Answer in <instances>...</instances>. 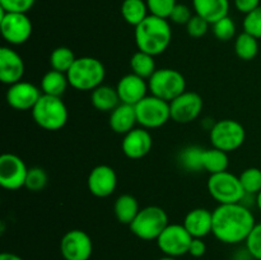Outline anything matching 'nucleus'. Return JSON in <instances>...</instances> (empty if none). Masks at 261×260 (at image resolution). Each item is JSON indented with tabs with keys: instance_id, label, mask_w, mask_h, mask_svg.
Masks as SVG:
<instances>
[{
	"instance_id": "nucleus-39",
	"label": "nucleus",
	"mask_w": 261,
	"mask_h": 260,
	"mask_svg": "<svg viewBox=\"0 0 261 260\" xmlns=\"http://www.w3.org/2000/svg\"><path fill=\"white\" fill-rule=\"evenodd\" d=\"M36 0H0V9L7 13H27Z\"/></svg>"
},
{
	"instance_id": "nucleus-41",
	"label": "nucleus",
	"mask_w": 261,
	"mask_h": 260,
	"mask_svg": "<svg viewBox=\"0 0 261 260\" xmlns=\"http://www.w3.org/2000/svg\"><path fill=\"white\" fill-rule=\"evenodd\" d=\"M234 7L245 15L260 7V0H234Z\"/></svg>"
},
{
	"instance_id": "nucleus-6",
	"label": "nucleus",
	"mask_w": 261,
	"mask_h": 260,
	"mask_svg": "<svg viewBox=\"0 0 261 260\" xmlns=\"http://www.w3.org/2000/svg\"><path fill=\"white\" fill-rule=\"evenodd\" d=\"M148 87L152 96L171 102L186 91V79L176 69H157L148 79Z\"/></svg>"
},
{
	"instance_id": "nucleus-28",
	"label": "nucleus",
	"mask_w": 261,
	"mask_h": 260,
	"mask_svg": "<svg viewBox=\"0 0 261 260\" xmlns=\"http://www.w3.org/2000/svg\"><path fill=\"white\" fill-rule=\"evenodd\" d=\"M130 68H132V73L143 79H149L157 70L154 56L139 50L130 59Z\"/></svg>"
},
{
	"instance_id": "nucleus-44",
	"label": "nucleus",
	"mask_w": 261,
	"mask_h": 260,
	"mask_svg": "<svg viewBox=\"0 0 261 260\" xmlns=\"http://www.w3.org/2000/svg\"><path fill=\"white\" fill-rule=\"evenodd\" d=\"M0 260H23L19 255L13 254V252H3L0 255Z\"/></svg>"
},
{
	"instance_id": "nucleus-13",
	"label": "nucleus",
	"mask_w": 261,
	"mask_h": 260,
	"mask_svg": "<svg viewBox=\"0 0 261 260\" xmlns=\"http://www.w3.org/2000/svg\"><path fill=\"white\" fill-rule=\"evenodd\" d=\"M60 252L65 260H89L93 252V242L82 229H70L60 241Z\"/></svg>"
},
{
	"instance_id": "nucleus-42",
	"label": "nucleus",
	"mask_w": 261,
	"mask_h": 260,
	"mask_svg": "<svg viewBox=\"0 0 261 260\" xmlns=\"http://www.w3.org/2000/svg\"><path fill=\"white\" fill-rule=\"evenodd\" d=\"M206 251V245L203 239H193L190 247H189V254L194 257H201Z\"/></svg>"
},
{
	"instance_id": "nucleus-27",
	"label": "nucleus",
	"mask_w": 261,
	"mask_h": 260,
	"mask_svg": "<svg viewBox=\"0 0 261 260\" xmlns=\"http://www.w3.org/2000/svg\"><path fill=\"white\" fill-rule=\"evenodd\" d=\"M148 5L144 0H124L121 4V15L125 22L137 27L148 17Z\"/></svg>"
},
{
	"instance_id": "nucleus-10",
	"label": "nucleus",
	"mask_w": 261,
	"mask_h": 260,
	"mask_svg": "<svg viewBox=\"0 0 261 260\" xmlns=\"http://www.w3.org/2000/svg\"><path fill=\"white\" fill-rule=\"evenodd\" d=\"M0 31L9 45H23L32 35V22L27 13H7L0 9Z\"/></svg>"
},
{
	"instance_id": "nucleus-2",
	"label": "nucleus",
	"mask_w": 261,
	"mask_h": 260,
	"mask_svg": "<svg viewBox=\"0 0 261 260\" xmlns=\"http://www.w3.org/2000/svg\"><path fill=\"white\" fill-rule=\"evenodd\" d=\"M134 36L138 50L157 56L170 46L172 30L167 19L149 14L135 27Z\"/></svg>"
},
{
	"instance_id": "nucleus-11",
	"label": "nucleus",
	"mask_w": 261,
	"mask_h": 260,
	"mask_svg": "<svg viewBox=\"0 0 261 260\" xmlns=\"http://www.w3.org/2000/svg\"><path fill=\"white\" fill-rule=\"evenodd\" d=\"M157 245L166 256L178 257L189 254L193 236L184 227V224H168L157 240Z\"/></svg>"
},
{
	"instance_id": "nucleus-21",
	"label": "nucleus",
	"mask_w": 261,
	"mask_h": 260,
	"mask_svg": "<svg viewBox=\"0 0 261 260\" xmlns=\"http://www.w3.org/2000/svg\"><path fill=\"white\" fill-rule=\"evenodd\" d=\"M110 127L117 134H127L138 124L135 106L127 103H120L110 112Z\"/></svg>"
},
{
	"instance_id": "nucleus-23",
	"label": "nucleus",
	"mask_w": 261,
	"mask_h": 260,
	"mask_svg": "<svg viewBox=\"0 0 261 260\" xmlns=\"http://www.w3.org/2000/svg\"><path fill=\"white\" fill-rule=\"evenodd\" d=\"M91 102L94 109L102 112H111L121 103L117 89L107 84H101L92 91Z\"/></svg>"
},
{
	"instance_id": "nucleus-3",
	"label": "nucleus",
	"mask_w": 261,
	"mask_h": 260,
	"mask_svg": "<svg viewBox=\"0 0 261 260\" xmlns=\"http://www.w3.org/2000/svg\"><path fill=\"white\" fill-rule=\"evenodd\" d=\"M66 75L69 84L76 91H93L103 84L106 69L98 59L83 56L76 58Z\"/></svg>"
},
{
	"instance_id": "nucleus-45",
	"label": "nucleus",
	"mask_w": 261,
	"mask_h": 260,
	"mask_svg": "<svg viewBox=\"0 0 261 260\" xmlns=\"http://www.w3.org/2000/svg\"><path fill=\"white\" fill-rule=\"evenodd\" d=\"M255 204H256L257 209L261 212V191L259 194H256V196H255Z\"/></svg>"
},
{
	"instance_id": "nucleus-12",
	"label": "nucleus",
	"mask_w": 261,
	"mask_h": 260,
	"mask_svg": "<svg viewBox=\"0 0 261 260\" xmlns=\"http://www.w3.org/2000/svg\"><path fill=\"white\" fill-rule=\"evenodd\" d=\"M28 167L24 161L13 153L0 155V185L7 190H18L24 188Z\"/></svg>"
},
{
	"instance_id": "nucleus-15",
	"label": "nucleus",
	"mask_w": 261,
	"mask_h": 260,
	"mask_svg": "<svg viewBox=\"0 0 261 260\" xmlns=\"http://www.w3.org/2000/svg\"><path fill=\"white\" fill-rule=\"evenodd\" d=\"M41 96H42L41 88L30 82L20 81L9 86L5 98L12 109L17 111H27L35 107Z\"/></svg>"
},
{
	"instance_id": "nucleus-32",
	"label": "nucleus",
	"mask_w": 261,
	"mask_h": 260,
	"mask_svg": "<svg viewBox=\"0 0 261 260\" xmlns=\"http://www.w3.org/2000/svg\"><path fill=\"white\" fill-rule=\"evenodd\" d=\"M245 193L256 195L261 191V170L256 167L246 168L239 176Z\"/></svg>"
},
{
	"instance_id": "nucleus-38",
	"label": "nucleus",
	"mask_w": 261,
	"mask_h": 260,
	"mask_svg": "<svg viewBox=\"0 0 261 260\" xmlns=\"http://www.w3.org/2000/svg\"><path fill=\"white\" fill-rule=\"evenodd\" d=\"M245 246L255 260H261V223L255 224L254 229L245 241Z\"/></svg>"
},
{
	"instance_id": "nucleus-19",
	"label": "nucleus",
	"mask_w": 261,
	"mask_h": 260,
	"mask_svg": "<svg viewBox=\"0 0 261 260\" xmlns=\"http://www.w3.org/2000/svg\"><path fill=\"white\" fill-rule=\"evenodd\" d=\"M117 93H119L121 103L135 105L142 101L144 97L148 96V82L140 76L135 75L134 73L126 74L117 82Z\"/></svg>"
},
{
	"instance_id": "nucleus-5",
	"label": "nucleus",
	"mask_w": 261,
	"mask_h": 260,
	"mask_svg": "<svg viewBox=\"0 0 261 260\" xmlns=\"http://www.w3.org/2000/svg\"><path fill=\"white\" fill-rule=\"evenodd\" d=\"M168 224V216L165 209L157 205H148L140 209L129 227L138 239L152 241L160 237Z\"/></svg>"
},
{
	"instance_id": "nucleus-17",
	"label": "nucleus",
	"mask_w": 261,
	"mask_h": 260,
	"mask_svg": "<svg viewBox=\"0 0 261 260\" xmlns=\"http://www.w3.org/2000/svg\"><path fill=\"white\" fill-rule=\"evenodd\" d=\"M25 66L22 56L13 48L3 46L0 48V81L12 86L22 81Z\"/></svg>"
},
{
	"instance_id": "nucleus-37",
	"label": "nucleus",
	"mask_w": 261,
	"mask_h": 260,
	"mask_svg": "<svg viewBox=\"0 0 261 260\" xmlns=\"http://www.w3.org/2000/svg\"><path fill=\"white\" fill-rule=\"evenodd\" d=\"M209 24L211 23L206 22L204 18H201L200 15L194 14L191 17V19L189 20V23L186 24V31H188L189 36L193 38H201L203 36H205L209 31Z\"/></svg>"
},
{
	"instance_id": "nucleus-29",
	"label": "nucleus",
	"mask_w": 261,
	"mask_h": 260,
	"mask_svg": "<svg viewBox=\"0 0 261 260\" xmlns=\"http://www.w3.org/2000/svg\"><path fill=\"white\" fill-rule=\"evenodd\" d=\"M234 53L241 60L250 61L255 59L259 54V42L257 38L249 35L246 32H242L237 36L234 41Z\"/></svg>"
},
{
	"instance_id": "nucleus-46",
	"label": "nucleus",
	"mask_w": 261,
	"mask_h": 260,
	"mask_svg": "<svg viewBox=\"0 0 261 260\" xmlns=\"http://www.w3.org/2000/svg\"><path fill=\"white\" fill-rule=\"evenodd\" d=\"M158 260H177L176 259V257H172V256H163V257H161V259H158Z\"/></svg>"
},
{
	"instance_id": "nucleus-43",
	"label": "nucleus",
	"mask_w": 261,
	"mask_h": 260,
	"mask_svg": "<svg viewBox=\"0 0 261 260\" xmlns=\"http://www.w3.org/2000/svg\"><path fill=\"white\" fill-rule=\"evenodd\" d=\"M233 260H255V259L252 257V255L250 254L247 247L245 246V249H241L239 250V251H236V254L233 255Z\"/></svg>"
},
{
	"instance_id": "nucleus-31",
	"label": "nucleus",
	"mask_w": 261,
	"mask_h": 260,
	"mask_svg": "<svg viewBox=\"0 0 261 260\" xmlns=\"http://www.w3.org/2000/svg\"><path fill=\"white\" fill-rule=\"evenodd\" d=\"M76 60L75 55L73 51L66 46H60L56 47L55 50L51 53L50 55V65L51 69L58 71H63V73H68L69 69Z\"/></svg>"
},
{
	"instance_id": "nucleus-20",
	"label": "nucleus",
	"mask_w": 261,
	"mask_h": 260,
	"mask_svg": "<svg viewBox=\"0 0 261 260\" xmlns=\"http://www.w3.org/2000/svg\"><path fill=\"white\" fill-rule=\"evenodd\" d=\"M182 224L193 239H203L213 231V212L205 208L191 209Z\"/></svg>"
},
{
	"instance_id": "nucleus-35",
	"label": "nucleus",
	"mask_w": 261,
	"mask_h": 260,
	"mask_svg": "<svg viewBox=\"0 0 261 260\" xmlns=\"http://www.w3.org/2000/svg\"><path fill=\"white\" fill-rule=\"evenodd\" d=\"M148 5V10L152 15L168 19L176 7V0H145Z\"/></svg>"
},
{
	"instance_id": "nucleus-33",
	"label": "nucleus",
	"mask_w": 261,
	"mask_h": 260,
	"mask_svg": "<svg viewBox=\"0 0 261 260\" xmlns=\"http://www.w3.org/2000/svg\"><path fill=\"white\" fill-rule=\"evenodd\" d=\"M47 173L43 168L31 167L28 168L24 188L30 191H33V193H37V191L45 189V186L47 185Z\"/></svg>"
},
{
	"instance_id": "nucleus-4",
	"label": "nucleus",
	"mask_w": 261,
	"mask_h": 260,
	"mask_svg": "<svg viewBox=\"0 0 261 260\" xmlns=\"http://www.w3.org/2000/svg\"><path fill=\"white\" fill-rule=\"evenodd\" d=\"M31 111L36 124L48 132L63 129L68 122V107L61 97L42 94Z\"/></svg>"
},
{
	"instance_id": "nucleus-9",
	"label": "nucleus",
	"mask_w": 261,
	"mask_h": 260,
	"mask_svg": "<svg viewBox=\"0 0 261 260\" xmlns=\"http://www.w3.org/2000/svg\"><path fill=\"white\" fill-rule=\"evenodd\" d=\"M138 124L144 129H157L171 119L170 102L155 96H147L135 105Z\"/></svg>"
},
{
	"instance_id": "nucleus-7",
	"label": "nucleus",
	"mask_w": 261,
	"mask_h": 260,
	"mask_svg": "<svg viewBox=\"0 0 261 260\" xmlns=\"http://www.w3.org/2000/svg\"><path fill=\"white\" fill-rule=\"evenodd\" d=\"M209 139L217 149L229 153L237 150L246 139V130L241 122L232 119L219 120L209 130Z\"/></svg>"
},
{
	"instance_id": "nucleus-36",
	"label": "nucleus",
	"mask_w": 261,
	"mask_h": 260,
	"mask_svg": "<svg viewBox=\"0 0 261 260\" xmlns=\"http://www.w3.org/2000/svg\"><path fill=\"white\" fill-rule=\"evenodd\" d=\"M244 32L254 36L255 38L260 40L261 38V5L255 10L250 12L249 14L245 15L244 23Z\"/></svg>"
},
{
	"instance_id": "nucleus-24",
	"label": "nucleus",
	"mask_w": 261,
	"mask_h": 260,
	"mask_svg": "<svg viewBox=\"0 0 261 260\" xmlns=\"http://www.w3.org/2000/svg\"><path fill=\"white\" fill-rule=\"evenodd\" d=\"M69 84L68 75L66 73L58 70H48L45 75L41 79V92L42 94H47V96H54V97H61L65 93L66 88H68Z\"/></svg>"
},
{
	"instance_id": "nucleus-22",
	"label": "nucleus",
	"mask_w": 261,
	"mask_h": 260,
	"mask_svg": "<svg viewBox=\"0 0 261 260\" xmlns=\"http://www.w3.org/2000/svg\"><path fill=\"white\" fill-rule=\"evenodd\" d=\"M195 14L211 24L227 17L229 12V0H193Z\"/></svg>"
},
{
	"instance_id": "nucleus-30",
	"label": "nucleus",
	"mask_w": 261,
	"mask_h": 260,
	"mask_svg": "<svg viewBox=\"0 0 261 260\" xmlns=\"http://www.w3.org/2000/svg\"><path fill=\"white\" fill-rule=\"evenodd\" d=\"M203 148L198 145H190L185 149L181 150L178 155V161L182 168H185L189 172H200L203 171V165H201V155H203Z\"/></svg>"
},
{
	"instance_id": "nucleus-1",
	"label": "nucleus",
	"mask_w": 261,
	"mask_h": 260,
	"mask_svg": "<svg viewBox=\"0 0 261 260\" xmlns=\"http://www.w3.org/2000/svg\"><path fill=\"white\" fill-rule=\"evenodd\" d=\"M255 217L242 203L219 204L213 211V231L217 240L227 245L245 242L254 229Z\"/></svg>"
},
{
	"instance_id": "nucleus-16",
	"label": "nucleus",
	"mask_w": 261,
	"mask_h": 260,
	"mask_svg": "<svg viewBox=\"0 0 261 260\" xmlns=\"http://www.w3.org/2000/svg\"><path fill=\"white\" fill-rule=\"evenodd\" d=\"M88 190L97 198H107L112 195L117 186V175L111 166H96L87 178Z\"/></svg>"
},
{
	"instance_id": "nucleus-18",
	"label": "nucleus",
	"mask_w": 261,
	"mask_h": 260,
	"mask_svg": "<svg viewBox=\"0 0 261 260\" xmlns=\"http://www.w3.org/2000/svg\"><path fill=\"white\" fill-rule=\"evenodd\" d=\"M153 138L148 129L134 127L132 132L124 135L121 148L124 154L130 160H140L152 150Z\"/></svg>"
},
{
	"instance_id": "nucleus-14",
	"label": "nucleus",
	"mask_w": 261,
	"mask_h": 260,
	"mask_svg": "<svg viewBox=\"0 0 261 260\" xmlns=\"http://www.w3.org/2000/svg\"><path fill=\"white\" fill-rule=\"evenodd\" d=\"M203 106L204 102L200 94L185 91L170 102L171 119L177 124H189L200 116Z\"/></svg>"
},
{
	"instance_id": "nucleus-25",
	"label": "nucleus",
	"mask_w": 261,
	"mask_h": 260,
	"mask_svg": "<svg viewBox=\"0 0 261 260\" xmlns=\"http://www.w3.org/2000/svg\"><path fill=\"white\" fill-rule=\"evenodd\" d=\"M139 203L130 194H122L115 200L114 212L117 221L122 224H130L139 213Z\"/></svg>"
},
{
	"instance_id": "nucleus-8",
	"label": "nucleus",
	"mask_w": 261,
	"mask_h": 260,
	"mask_svg": "<svg viewBox=\"0 0 261 260\" xmlns=\"http://www.w3.org/2000/svg\"><path fill=\"white\" fill-rule=\"evenodd\" d=\"M206 186L212 198L219 204L241 203L246 195L239 176L228 171L209 176Z\"/></svg>"
},
{
	"instance_id": "nucleus-26",
	"label": "nucleus",
	"mask_w": 261,
	"mask_h": 260,
	"mask_svg": "<svg viewBox=\"0 0 261 260\" xmlns=\"http://www.w3.org/2000/svg\"><path fill=\"white\" fill-rule=\"evenodd\" d=\"M201 165H203V170L208 171L211 175L227 171L229 165L228 153L214 147L204 149L203 155H201Z\"/></svg>"
},
{
	"instance_id": "nucleus-34",
	"label": "nucleus",
	"mask_w": 261,
	"mask_h": 260,
	"mask_svg": "<svg viewBox=\"0 0 261 260\" xmlns=\"http://www.w3.org/2000/svg\"><path fill=\"white\" fill-rule=\"evenodd\" d=\"M213 33L219 41H229L236 35V24L228 15L213 23Z\"/></svg>"
},
{
	"instance_id": "nucleus-40",
	"label": "nucleus",
	"mask_w": 261,
	"mask_h": 260,
	"mask_svg": "<svg viewBox=\"0 0 261 260\" xmlns=\"http://www.w3.org/2000/svg\"><path fill=\"white\" fill-rule=\"evenodd\" d=\"M193 17V13H191L190 8L185 4H176V7L173 8L172 13H171L170 18L168 19L171 22L176 23V24H188L189 20Z\"/></svg>"
}]
</instances>
